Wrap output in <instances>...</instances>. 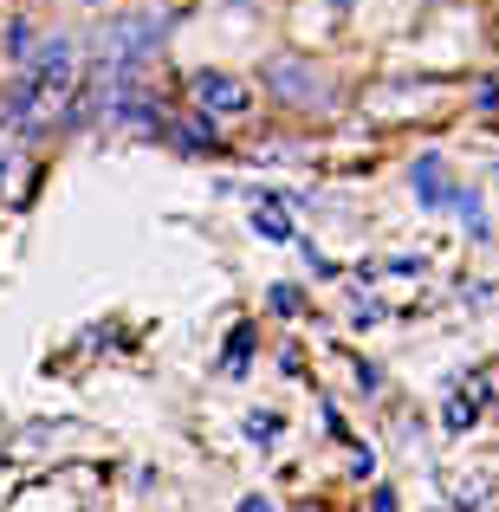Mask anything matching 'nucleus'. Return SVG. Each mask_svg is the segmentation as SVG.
<instances>
[{
    "mask_svg": "<svg viewBox=\"0 0 499 512\" xmlns=\"http://www.w3.org/2000/svg\"><path fill=\"white\" fill-rule=\"evenodd\" d=\"M266 85H273L279 91V98H286V104H299V111H325V78H318L312 72V65H299V59H266Z\"/></svg>",
    "mask_w": 499,
    "mask_h": 512,
    "instance_id": "obj_1",
    "label": "nucleus"
},
{
    "mask_svg": "<svg viewBox=\"0 0 499 512\" xmlns=\"http://www.w3.org/2000/svg\"><path fill=\"white\" fill-rule=\"evenodd\" d=\"M195 104L201 111H221V117H240L253 104V91L240 85V78H227V72H195Z\"/></svg>",
    "mask_w": 499,
    "mask_h": 512,
    "instance_id": "obj_2",
    "label": "nucleus"
},
{
    "mask_svg": "<svg viewBox=\"0 0 499 512\" xmlns=\"http://www.w3.org/2000/svg\"><path fill=\"white\" fill-rule=\"evenodd\" d=\"M441 487H448V506L454 512H480V506H487V493H493V480L487 474H441Z\"/></svg>",
    "mask_w": 499,
    "mask_h": 512,
    "instance_id": "obj_3",
    "label": "nucleus"
},
{
    "mask_svg": "<svg viewBox=\"0 0 499 512\" xmlns=\"http://www.w3.org/2000/svg\"><path fill=\"white\" fill-rule=\"evenodd\" d=\"M415 195H422L428 208H441V201L454 195V188H448V175H441V156H422V163H415Z\"/></svg>",
    "mask_w": 499,
    "mask_h": 512,
    "instance_id": "obj_4",
    "label": "nucleus"
},
{
    "mask_svg": "<svg viewBox=\"0 0 499 512\" xmlns=\"http://www.w3.org/2000/svg\"><path fill=\"white\" fill-rule=\"evenodd\" d=\"M474 422H480V396H474V383H467V389H454V396H448L441 428H448V435H461V428H474Z\"/></svg>",
    "mask_w": 499,
    "mask_h": 512,
    "instance_id": "obj_5",
    "label": "nucleus"
},
{
    "mask_svg": "<svg viewBox=\"0 0 499 512\" xmlns=\"http://www.w3.org/2000/svg\"><path fill=\"white\" fill-rule=\"evenodd\" d=\"M169 137L182 143V150H221V137H214V124H201V117H182V124H169Z\"/></svg>",
    "mask_w": 499,
    "mask_h": 512,
    "instance_id": "obj_6",
    "label": "nucleus"
},
{
    "mask_svg": "<svg viewBox=\"0 0 499 512\" xmlns=\"http://www.w3.org/2000/svg\"><path fill=\"white\" fill-rule=\"evenodd\" d=\"M279 201H292V195H273L266 208H253V234L260 240H292V221L279 214Z\"/></svg>",
    "mask_w": 499,
    "mask_h": 512,
    "instance_id": "obj_7",
    "label": "nucleus"
},
{
    "mask_svg": "<svg viewBox=\"0 0 499 512\" xmlns=\"http://www.w3.org/2000/svg\"><path fill=\"white\" fill-rule=\"evenodd\" d=\"M247 350H253V325H240L234 338H227V363H221V370L240 376V370H247Z\"/></svg>",
    "mask_w": 499,
    "mask_h": 512,
    "instance_id": "obj_8",
    "label": "nucleus"
},
{
    "mask_svg": "<svg viewBox=\"0 0 499 512\" xmlns=\"http://www.w3.org/2000/svg\"><path fill=\"white\" fill-rule=\"evenodd\" d=\"M266 305H273L279 318H299V305H305V299H299V286H273V292H266Z\"/></svg>",
    "mask_w": 499,
    "mask_h": 512,
    "instance_id": "obj_9",
    "label": "nucleus"
},
{
    "mask_svg": "<svg viewBox=\"0 0 499 512\" xmlns=\"http://www.w3.org/2000/svg\"><path fill=\"white\" fill-rule=\"evenodd\" d=\"M247 435H253V441H279V415H253Z\"/></svg>",
    "mask_w": 499,
    "mask_h": 512,
    "instance_id": "obj_10",
    "label": "nucleus"
},
{
    "mask_svg": "<svg viewBox=\"0 0 499 512\" xmlns=\"http://www.w3.org/2000/svg\"><path fill=\"white\" fill-rule=\"evenodd\" d=\"M474 396H487L493 409H499V370H487V376H474Z\"/></svg>",
    "mask_w": 499,
    "mask_h": 512,
    "instance_id": "obj_11",
    "label": "nucleus"
},
{
    "mask_svg": "<svg viewBox=\"0 0 499 512\" xmlns=\"http://www.w3.org/2000/svg\"><path fill=\"white\" fill-rule=\"evenodd\" d=\"M370 512H396V493H389V487H376V500H370Z\"/></svg>",
    "mask_w": 499,
    "mask_h": 512,
    "instance_id": "obj_12",
    "label": "nucleus"
},
{
    "mask_svg": "<svg viewBox=\"0 0 499 512\" xmlns=\"http://www.w3.org/2000/svg\"><path fill=\"white\" fill-rule=\"evenodd\" d=\"M240 512H273V500H260V493H253V500H240Z\"/></svg>",
    "mask_w": 499,
    "mask_h": 512,
    "instance_id": "obj_13",
    "label": "nucleus"
}]
</instances>
